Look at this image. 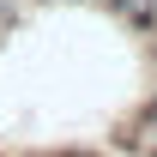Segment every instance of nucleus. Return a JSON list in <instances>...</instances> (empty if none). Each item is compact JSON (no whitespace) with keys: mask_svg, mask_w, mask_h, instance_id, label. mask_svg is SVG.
Here are the masks:
<instances>
[{"mask_svg":"<svg viewBox=\"0 0 157 157\" xmlns=\"http://www.w3.org/2000/svg\"><path fill=\"white\" fill-rule=\"evenodd\" d=\"M42 157H103V151H73V145H67V151H42Z\"/></svg>","mask_w":157,"mask_h":157,"instance_id":"obj_3","label":"nucleus"},{"mask_svg":"<svg viewBox=\"0 0 157 157\" xmlns=\"http://www.w3.org/2000/svg\"><path fill=\"white\" fill-rule=\"evenodd\" d=\"M24 18V0H0V24H18Z\"/></svg>","mask_w":157,"mask_h":157,"instance_id":"obj_2","label":"nucleus"},{"mask_svg":"<svg viewBox=\"0 0 157 157\" xmlns=\"http://www.w3.org/2000/svg\"><path fill=\"white\" fill-rule=\"evenodd\" d=\"M97 6H109L121 24H133V30H157V0H97Z\"/></svg>","mask_w":157,"mask_h":157,"instance_id":"obj_1","label":"nucleus"}]
</instances>
